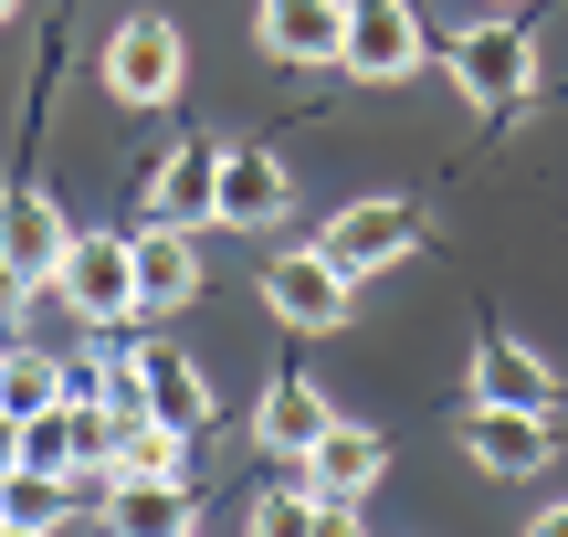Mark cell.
I'll return each instance as SVG.
<instances>
[{
	"label": "cell",
	"instance_id": "1",
	"mask_svg": "<svg viewBox=\"0 0 568 537\" xmlns=\"http://www.w3.org/2000/svg\"><path fill=\"white\" fill-rule=\"evenodd\" d=\"M63 316L95 337H116L126 316H138V253H126V232H74L63 243V274H53Z\"/></svg>",
	"mask_w": 568,
	"mask_h": 537
},
{
	"label": "cell",
	"instance_id": "2",
	"mask_svg": "<svg viewBox=\"0 0 568 537\" xmlns=\"http://www.w3.org/2000/svg\"><path fill=\"white\" fill-rule=\"evenodd\" d=\"M264 306L284 316V327L326 337V327H347V306H358V274H347L326 243H295V253H274V264H264Z\"/></svg>",
	"mask_w": 568,
	"mask_h": 537
},
{
	"label": "cell",
	"instance_id": "3",
	"mask_svg": "<svg viewBox=\"0 0 568 537\" xmlns=\"http://www.w3.org/2000/svg\"><path fill=\"white\" fill-rule=\"evenodd\" d=\"M180 74H190V53H180V21H169V11L116 21V42H105V95H116V105H169Z\"/></svg>",
	"mask_w": 568,
	"mask_h": 537
},
{
	"label": "cell",
	"instance_id": "4",
	"mask_svg": "<svg viewBox=\"0 0 568 537\" xmlns=\"http://www.w3.org/2000/svg\"><path fill=\"white\" fill-rule=\"evenodd\" d=\"M326 253H337L347 274H389V264H410L422 253V201H400V190H379V201H347L337 222L316 232Z\"/></svg>",
	"mask_w": 568,
	"mask_h": 537
},
{
	"label": "cell",
	"instance_id": "5",
	"mask_svg": "<svg viewBox=\"0 0 568 537\" xmlns=\"http://www.w3.org/2000/svg\"><path fill=\"white\" fill-rule=\"evenodd\" d=\"M453 84H464L474 105L537 95V42L516 32V21H474V32H453Z\"/></svg>",
	"mask_w": 568,
	"mask_h": 537
},
{
	"label": "cell",
	"instance_id": "6",
	"mask_svg": "<svg viewBox=\"0 0 568 537\" xmlns=\"http://www.w3.org/2000/svg\"><path fill=\"white\" fill-rule=\"evenodd\" d=\"M347 74L368 84H400L422 74V21H410V0H347V42H337Z\"/></svg>",
	"mask_w": 568,
	"mask_h": 537
},
{
	"label": "cell",
	"instance_id": "7",
	"mask_svg": "<svg viewBox=\"0 0 568 537\" xmlns=\"http://www.w3.org/2000/svg\"><path fill=\"white\" fill-rule=\"evenodd\" d=\"M464 454L485 464V475H548L558 433H548V412H516V401H474V412H464Z\"/></svg>",
	"mask_w": 568,
	"mask_h": 537
},
{
	"label": "cell",
	"instance_id": "8",
	"mask_svg": "<svg viewBox=\"0 0 568 537\" xmlns=\"http://www.w3.org/2000/svg\"><path fill=\"white\" fill-rule=\"evenodd\" d=\"M126 253H138V316H180L190 295H201V243H190V222L126 232Z\"/></svg>",
	"mask_w": 568,
	"mask_h": 537
},
{
	"label": "cell",
	"instance_id": "9",
	"mask_svg": "<svg viewBox=\"0 0 568 537\" xmlns=\"http://www.w3.org/2000/svg\"><path fill=\"white\" fill-rule=\"evenodd\" d=\"M284 159L274 148H222V190H211V222L222 232H264V222H284Z\"/></svg>",
	"mask_w": 568,
	"mask_h": 537
},
{
	"label": "cell",
	"instance_id": "10",
	"mask_svg": "<svg viewBox=\"0 0 568 537\" xmlns=\"http://www.w3.org/2000/svg\"><path fill=\"white\" fill-rule=\"evenodd\" d=\"M63 243H74V222H63L42 190H11V201H0V264H11L21 285H53V274H63Z\"/></svg>",
	"mask_w": 568,
	"mask_h": 537
},
{
	"label": "cell",
	"instance_id": "11",
	"mask_svg": "<svg viewBox=\"0 0 568 537\" xmlns=\"http://www.w3.org/2000/svg\"><path fill=\"white\" fill-rule=\"evenodd\" d=\"M253 42H264L274 63H337L347 0H264V11H253Z\"/></svg>",
	"mask_w": 568,
	"mask_h": 537
},
{
	"label": "cell",
	"instance_id": "12",
	"mask_svg": "<svg viewBox=\"0 0 568 537\" xmlns=\"http://www.w3.org/2000/svg\"><path fill=\"white\" fill-rule=\"evenodd\" d=\"M95 517H105V537H190V485L180 475H116Z\"/></svg>",
	"mask_w": 568,
	"mask_h": 537
},
{
	"label": "cell",
	"instance_id": "13",
	"mask_svg": "<svg viewBox=\"0 0 568 537\" xmlns=\"http://www.w3.org/2000/svg\"><path fill=\"white\" fill-rule=\"evenodd\" d=\"M211 190H222V148H201V138L169 148V159L148 169V222H190V232H201L211 222Z\"/></svg>",
	"mask_w": 568,
	"mask_h": 537
},
{
	"label": "cell",
	"instance_id": "14",
	"mask_svg": "<svg viewBox=\"0 0 568 537\" xmlns=\"http://www.w3.org/2000/svg\"><path fill=\"white\" fill-rule=\"evenodd\" d=\"M379 475H389V443L368 433V422H326L316 454H305V485H316V496H368Z\"/></svg>",
	"mask_w": 568,
	"mask_h": 537
},
{
	"label": "cell",
	"instance_id": "15",
	"mask_svg": "<svg viewBox=\"0 0 568 537\" xmlns=\"http://www.w3.org/2000/svg\"><path fill=\"white\" fill-rule=\"evenodd\" d=\"M126 369H138V401H148L159 422H180V433H201V422H211L201 358H180V348H126Z\"/></svg>",
	"mask_w": 568,
	"mask_h": 537
},
{
	"label": "cell",
	"instance_id": "16",
	"mask_svg": "<svg viewBox=\"0 0 568 537\" xmlns=\"http://www.w3.org/2000/svg\"><path fill=\"white\" fill-rule=\"evenodd\" d=\"M337 422V401L316 391V379H274L264 391V412H253V433H264V454H284V464H305L316 454V433Z\"/></svg>",
	"mask_w": 568,
	"mask_h": 537
},
{
	"label": "cell",
	"instance_id": "17",
	"mask_svg": "<svg viewBox=\"0 0 568 537\" xmlns=\"http://www.w3.org/2000/svg\"><path fill=\"white\" fill-rule=\"evenodd\" d=\"M190 443H201V433H180V422H159L138 401V412H116V454H105V464H116V475H180Z\"/></svg>",
	"mask_w": 568,
	"mask_h": 537
},
{
	"label": "cell",
	"instance_id": "18",
	"mask_svg": "<svg viewBox=\"0 0 568 537\" xmlns=\"http://www.w3.org/2000/svg\"><path fill=\"white\" fill-rule=\"evenodd\" d=\"M548 358H527L516 337H485V358H474V401H516V412H548Z\"/></svg>",
	"mask_w": 568,
	"mask_h": 537
},
{
	"label": "cell",
	"instance_id": "19",
	"mask_svg": "<svg viewBox=\"0 0 568 537\" xmlns=\"http://www.w3.org/2000/svg\"><path fill=\"white\" fill-rule=\"evenodd\" d=\"M53 401H63V358H42V348H0V412L32 422V412H53Z\"/></svg>",
	"mask_w": 568,
	"mask_h": 537
},
{
	"label": "cell",
	"instance_id": "20",
	"mask_svg": "<svg viewBox=\"0 0 568 537\" xmlns=\"http://www.w3.org/2000/svg\"><path fill=\"white\" fill-rule=\"evenodd\" d=\"M0 517H11V527H63V517H74V475L11 464V475H0Z\"/></svg>",
	"mask_w": 568,
	"mask_h": 537
},
{
	"label": "cell",
	"instance_id": "21",
	"mask_svg": "<svg viewBox=\"0 0 568 537\" xmlns=\"http://www.w3.org/2000/svg\"><path fill=\"white\" fill-rule=\"evenodd\" d=\"M253 537H316V485H305V464H295V485H264V496H253Z\"/></svg>",
	"mask_w": 568,
	"mask_h": 537
},
{
	"label": "cell",
	"instance_id": "22",
	"mask_svg": "<svg viewBox=\"0 0 568 537\" xmlns=\"http://www.w3.org/2000/svg\"><path fill=\"white\" fill-rule=\"evenodd\" d=\"M21 464H32V475H74V401L21 422Z\"/></svg>",
	"mask_w": 568,
	"mask_h": 537
},
{
	"label": "cell",
	"instance_id": "23",
	"mask_svg": "<svg viewBox=\"0 0 568 537\" xmlns=\"http://www.w3.org/2000/svg\"><path fill=\"white\" fill-rule=\"evenodd\" d=\"M316 537H368V517H358V496H316Z\"/></svg>",
	"mask_w": 568,
	"mask_h": 537
},
{
	"label": "cell",
	"instance_id": "24",
	"mask_svg": "<svg viewBox=\"0 0 568 537\" xmlns=\"http://www.w3.org/2000/svg\"><path fill=\"white\" fill-rule=\"evenodd\" d=\"M527 537H568V496H558V506H537V527H527Z\"/></svg>",
	"mask_w": 568,
	"mask_h": 537
},
{
	"label": "cell",
	"instance_id": "25",
	"mask_svg": "<svg viewBox=\"0 0 568 537\" xmlns=\"http://www.w3.org/2000/svg\"><path fill=\"white\" fill-rule=\"evenodd\" d=\"M11 464H21V422L0 412V475H11Z\"/></svg>",
	"mask_w": 568,
	"mask_h": 537
},
{
	"label": "cell",
	"instance_id": "26",
	"mask_svg": "<svg viewBox=\"0 0 568 537\" xmlns=\"http://www.w3.org/2000/svg\"><path fill=\"white\" fill-rule=\"evenodd\" d=\"M21 295H32V285H21V274L0 264V316H21Z\"/></svg>",
	"mask_w": 568,
	"mask_h": 537
},
{
	"label": "cell",
	"instance_id": "27",
	"mask_svg": "<svg viewBox=\"0 0 568 537\" xmlns=\"http://www.w3.org/2000/svg\"><path fill=\"white\" fill-rule=\"evenodd\" d=\"M0 537H53V527H11V517H0Z\"/></svg>",
	"mask_w": 568,
	"mask_h": 537
},
{
	"label": "cell",
	"instance_id": "28",
	"mask_svg": "<svg viewBox=\"0 0 568 537\" xmlns=\"http://www.w3.org/2000/svg\"><path fill=\"white\" fill-rule=\"evenodd\" d=\"M11 11H21V0H0V21H11Z\"/></svg>",
	"mask_w": 568,
	"mask_h": 537
},
{
	"label": "cell",
	"instance_id": "29",
	"mask_svg": "<svg viewBox=\"0 0 568 537\" xmlns=\"http://www.w3.org/2000/svg\"><path fill=\"white\" fill-rule=\"evenodd\" d=\"M190 537H201V527H190Z\"/></svg>",
	"mask_w": 568,
	"mask_h": 537
}]
</instances>
